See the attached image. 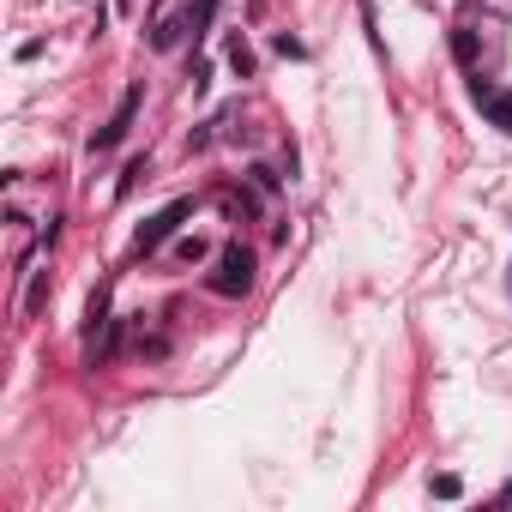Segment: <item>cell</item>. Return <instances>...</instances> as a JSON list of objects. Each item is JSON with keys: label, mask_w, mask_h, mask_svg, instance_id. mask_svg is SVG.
Returning <instances> with one entry per match:
<instances>
[{"label": "cell", "mask_w": 512, "mask_h": 512, "mask_svg": "<svg viewBox=\"0 0 512 512\" xmlns=\"http://www.w3.org/2000/svg\"><path fill=\"white\" fill-rule=\"evenodd\" d=\"M211 13H217V0H199V7H193V13H187V19H193V37H199V31H205V25H211Z\"/></svg>", "instance_id": "8"}, {"label": "cell", "mask_w": 512, "mask_h": 512, "mask_svg": "<svg viewBox=\"0 0 512 512\" xmlns=\"http://www.w3.org/2000/svg\"><path fill=\"white\" fill-rule=\"evenodd\" d=\"M452 55H458L464 67H476V31H458V37H452Z\"/></svg>", "instance_id": "6"}, {"label": "cell", "mask_w": 512, "mask_h": 512, "mask_svg": "<svg viewBox=\"0 0 512 512\" xmlns=\"http://www.w3.org/2000/svg\"><path fill=\"white\" fill-rule=\"evenodd\" d=\"M139 103H145V85H127V91H121V103H115V115H109V127H103V133L91 139V151H115V145L127 139V127H133Z\"/></svg>", "instance_id": "2"}, {"label": "cell", "mask_w": 512, "mask_h": 512, "mask_svg": "<svg viewBox=\"0 0 512 512\" xmlns=\"http://www.w3.org/2000/svg\"><path fill=\"white\" fill-rule=\"evenodd\" d=\"M187 25H193V19H169V25H163V31H157V49H175V43H181V31H187Z\"/></svg>", "instance_id": "7"}, {"label": "cell", "mask_w": 512, "mask_h": 512, "mask_svg": "<svg viewBox=\"0 0 512 512\" xmlns=\"http://www.w3.org/2000/svg\"><path fill=\"white\" fill-rule=\"evenodd\" d=\"M229 67H235V73H241V79H247V73H253V49H247V43H241V37H229Z\"/></svg>", "instance_id": "5"}, {"label": "cell", "mask_w": 512, "mask_h": 512, "mask_svg": "<svg viewBox=\"0 0 512 512\" xmlns=\"http://www.w3.org/2000/svg\"><path fill=\"white\" fill-rule=\"evenodd\" d=\"M211 290L217 296H247L253 290V253L247 247H223V260L211 272Z\"/></svg>", "instance_id": "1"}, {"label": "cell", "mask_w": 512, "mask_h": 512, "mask_svg": "<svg viewBox=\"0 0 512 512\" xmlns=\"http://www.w3.org/2000/svg\"><path fill=\"white\" fill-rule=\"evenodd\" d=\"M43 302H49V278H37V284H31V296H25V314H37Z\"/></svg>", "instance_id": "9"}, {"label": "cell", "mask_w": 512, "mask_h": 512, "mask_svg": "<svg viewBox=\"0 0 512 512\" xmlns=\"http://www.w3.org/2000/svg\"><path fill=\"white\" fill-rule=\"evenodd\" d=\"M187 211H193L187 199H175V205H163V211H157V217H151V223L139 229V253H157V247H163V241L175 235V223H181Z\"/></svg>", "instance_id": "3"}, {"label": "cell", "mask_w": 512, "mask_h": 512, "mask_svg": "<svg viewBox=\"0 0 512 512\" xmlns=\"http://www.w3.org/2000/svg\"><path fill=\"white\" fill-rule=\"evenodd\" d=\"M476 109H482L494 127L512 133V91H488V85H476Z\"/></svg>", "instance_id": "4"}]
</instances>
